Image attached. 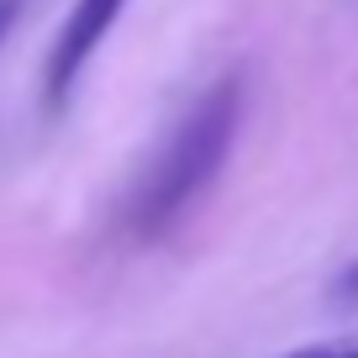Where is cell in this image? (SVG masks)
I'll return each mask as SVG.
<instances>
[{"instance_id":"obj_1","label":"cell","mask_w":358,"mask_h":358,"mask_svg":"<svg viewBox=\"0 0 358 358\" xmlns=\"http://www.w3.org/2000/svg\"><path fill=\"white\" fill-rule=\"evenodd\" d=\"M243 106H248V85L232 69V74L211 79L174 116V127L158 137V148L148 153V164L137 169L132 190H127L122 232L132 243H158L195 211V201L227 169V153H232L237 127H243Z\"/></svg>"},{"instance_id":"obj_2","label":"cell","mask_w":358,"mask_h":358,"mask_svg":"<svg viewBox=\"0 0 358 358\" xmlns=\"http://www.w3.org/2000/svg\"><path fill=\"white\" fill-rule=\"evenodd\" d=\"M127 0H74L58 27L53 48H48V64H43V106L48 111H64L79 90V74L90 69V58L101 53V43L111 37V27L122 22Z\"/></svg>"},{"instance_id":"obj_4","label":"cell","mask_w":358,"mask_h":358,"mask_svg":"<svg viewBox=\"0 0 358 358\" xmlns=\"http://www.w3.org/2000/svg\"><path fill=\"white\" fill-rule=\"evenodd\" d=\"M332 301H337V306H358V258L332 280Z\"/></svg>"},{"instance_id":"obj_3","label":"cell","mask_w":358,"mask_h":358,"mask_svg":"<svg viewBox=\"0 0 358 358\" xmlns=\"http://www.w3.org/2000/svg\"><path fill=\"white\" fill-rule=\"evenodd\" d=\"M280 358H358V332H337V337H322V343H306V348H290Z\"/></svg>"},{"instance_id":"obj_5","label":"cell","mask_w":358,"mask_h":358,"mask_svg":"<svg viewBox=\"0 0 358 358\" xmlns=\"http://www.w3.org/2000/svg\"><path fill=\"white\" fill-rule=\"evenodd\" d=\"M27 0H0V48H6V37L16 32V22H22Z\"/></svg>"}]
</instances>
